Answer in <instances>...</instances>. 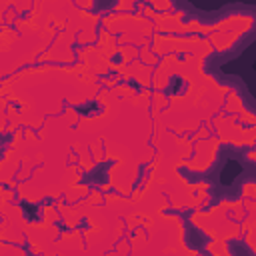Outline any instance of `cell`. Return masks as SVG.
<instances>
[{
    "instance_id": "obj_1",
    "label": "cell",
    "mask_w": 256,
    "mask_h": 256,
    "mask_svg": "<svg viewBox=\"0 0 256 256\" xmlns=\"http://www.w3.org/2000/svg\"><path fill=\"white\" fill-rule=\"evenodd\" d=\"M250 64H252V68H254V72H256V58H254V60H252Z\"/></svg>"
}]
</instances>
